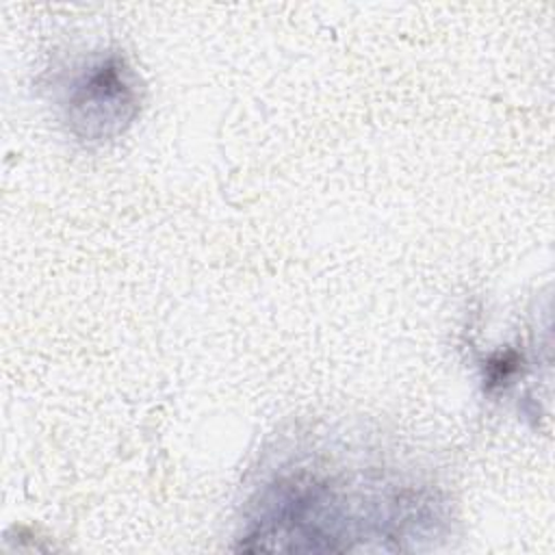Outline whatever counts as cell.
I'll return each instance as SVG.
<instances>
[{"mask_svg":"<svg viewBox=\"0 0 555 555\" xmlns=\"http://www.w3.org/2000/svg\"><path fill=\"white\" fill-rule=\"evenodd\" d=\"M238 522L245 551H416L449 535L451 499L386 438L304 429L264 453Z\"/></svg>","mask_w":555,"mask_h":555,"instance_id":"obj_1","label":"cell"},{"mask_svg":"<svg viewBox=\"0 0 555 555\" xmlns=\"http://www.w3.org/2000/svg\"><path fill=\"white\" fill-rule=\"evenodd\" d=\"M50 102L74 143L93 150L124 137L143 104V80L121 50H87L50 78Z\"/></svg>","mask_w":555,"mask_h":555,"instance_id":"obj_2","label":"cell"}]
</instances>
